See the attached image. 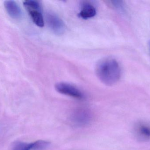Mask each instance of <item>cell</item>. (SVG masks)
<instances>
[{"mask_svg":"<svg viewBox=\"0 0 150 150\" xmlns=\"http://www.w3.org/2000/svg\"><path fill=\"white\" fill-rule=\"evenodd\" d=\"M96 75L104 84L112 86L120 80L121 70L118 62L112 58H106L100 61L96 65Z\"/></svg>","mask_w":150,"mask_h":150,"instance_id":"6da1fadb","label":"cell"},{"mask_svg":"<svg viewBox=\"0 0 150 150\" xmlns=\"http://www.w3.org/2000/svg\"><path fill=\"white\" fill-rule=\"evenodd\" d=\"M23 4L33 23L39 27H43L45 22L42 15V7L40 1L27 0L23 2Z\"/></svg>","mask_w":150,"mask_h":150,"instance_id":"7a4b0ae2","label":"cell"},{"mask_svg":"<svg viewBox=\"0 0 150 150\" xmlns=\"http://www.w3.org/2000/svg\"><path fill=\"white\" fill-rule=\"evenodd\" d=\"M45 18L48 27L54 34L61 35L65 32V23L57 15L53 12H47Z\"/></svg>","mask_w":150,"mask_h":150,"instance_id":"3957f363","label":"cell"},{"mask_svg":"<svg viewBox=\"0 0 150 150\" xmlns=\"http://www.w3.org/2000/svg\"><path fill=\"white\" fill-rule=\"evenodd\" d=\"M55 90L63 95L69 96L77 99H83L84 97L83 93L74 85L64 82L58 83L55 85Z\"/></svg>","mask_w":150,"mask_h":150,"instance_id":"277c9868","label":"cell"},{"mask_svg":"<svg viewBox=\"0 0 150 150\" xmlns=\"http://www.w3.org/2000/svg\"><path fill=\"white\" fill-rule=\"evenodd\" d=\"M134 133L137 139L143 141L150 140V125L145 122H137L134 127Z\"/></svg>","mask_w":150,"mask_h":150,"instance_id":"5b68a950","label":"cell"},{"mask_svg":"<svg viewBox=\"0 0 150 150\" xmlns=\"http://www.w3.org/2000/svg\"><path fill=\"white\" fill-rule=\"evenodd\" d=\"M97 11L93 3L90 1H82L80 4V12L78 14L79 17L87 19L95 16Z\"/></svg>","mask_w":150,"mask_h":150,"instance_id":"8992f818","label":"cell"},{"mask_svg":"<svg viewBox=\"0 0 150 150\" xmlns=\"http://www.w3.org/2000/svg\"><path fill=\"white\" fill-rule=\"evenodd\" d=\"M91 119V115L87 111L79 109L73 114L72 121L77 126H83L88 124Z\"/></svg>","mask_w":150,"mask_h":150,"instance_id":"52a82bcc","label":"cell"},{"mask_svg":"<svg viewBox=\"0 0 150 150\" xmlns=\"http://www.w3.org/2000/svg\"><path fill=\"white\" fill-rule=\"evenodd\" d=\"M4 5L8 14L12 18L18 19L22 17V10L15 1H5Z\"/></svg>","mask_w":150,"mask_h":150,"instance_id":"ba28073f","label":"cell"},{"mask_svg":"<svg viewBox=\"0 0 150 150\" xmlns=\"http://www.w3.org/2000/svg\"><path fill=\"white\" fill-rule=\"evenodd\" d=\"M32 143L21 141L13 142L10 146V150H31Z\"/></svg>","mask_w":150,"mask_h":150,"instance_id":"9c48e42d","label":"cell"},{"mask_svg":"<svg viewBox=\"0 0 150 150\" xmlns=\"http://www.w3.org/2000/svg\"><path fill=\"white\" fill-rule=\"evenodd\" d=\"M50 143L47 141L39 140L32 143L31 150H43L48 148Z\"/></svg>","mask_w":150,"mask_h":150,"instance_id":"30bf717a","label":"cell"},{"mask_svg":"<svg viewBox=\"0 0 150 150\" xmlns=\"http://www.w3.org/2000/svg\"><path fill=\"white\" fill-rule=\"evenodd\" d=\"M112 6L116 10L121 12L124 13L126 11V8L124 2L122 1H110Z\"/></svg>","mask_w":150,"mask_h":150,"instance_id":"8fae6325","label":"cell"},{"mask_svg":"<svg viewBox=\"0 0 150 150\" xmlns=\"http://www.w3.org/2000/svg\"><path fill=\"white\" fill-rule=\"evenodd\" d=\"M148 45H149V49L150 50V40L149 41V43H148Z\"/></svg>","mask_w":150,"mask_h":150,"instance_id":"7c38bea8","label":"cell"}]
</instances>
